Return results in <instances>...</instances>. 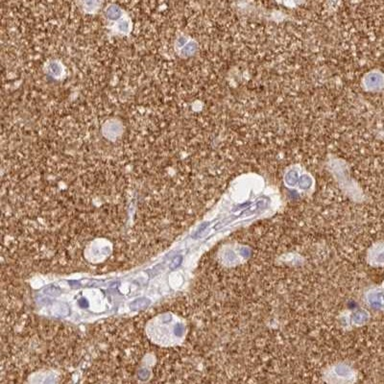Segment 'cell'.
Here are the masks:
<instances>
[{"instance_id":"cell-1","label":"cell","mask_w":384,"mask_h":384,"mask_svg":"<svg viewBox=\"0 0 384 384\" xmlns=\"http://www.w3.org/2000/svg\"><path fill=\"white\" fill-rule=\"evenodd\" d=\"M355 381L353 374L346 369L335 370L327 375V383L329 384H353Z\"/></svg>"},{"instance_id":"cell-2","label":"cell","mask_w":384,"mask_h":384,"mask_svg":"<svg viewBox=\"0 0 384 384\" xmlns=\"http://www.w3.org/2000/svg\"><path fill=\"white\" fill-rule=\"evenodd\" d=\"M28 384H59V375L50 371L34 374L30 376Z\"/></svg>"},{"instance_id":"cell-3","label":"cell","mask_w":384,"mask_h":384,"mask_svg":"<svg viewBox=\"0 0 384 384\" xmlns=\"http://www.w3.org/2000/svg\"><path fill=\"white\" fill-rule=\"evenodd\" d=\"M367 87L372 91H378L384 88V75L383 73H373L367 78Z\"/></svg>"}]
</instances>
